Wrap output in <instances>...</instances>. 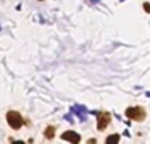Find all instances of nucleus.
<instances>
[{
	"label": "nucleus",
	"mask_w": 150,
	"mask_h": 144,
	"mask_svg": "<svg viewBox=\"0 0 150 144\" xmlns=\"http://www.w3.org/2000/svg\"><path fill=\"white\" fill-rule=\"evenodd\" d=\"M7 122L9 123V126L12 127L13 130H18L24 123L23 117H21L17 111H8L7 113Z\"/></svg>",
	"instance_id": "1"
},
{
	"label": "nucleus",
	"mask_w": 150,
	"mask_h": 144,
	"mask_svg": "<svg viewBox=\"0 0 150 144\" xmlns=\"http://www.w3.org/2000/svg\"><path fill=\"white\" fill-rule=\"evenodd\" d=\"M128 118L134 119V121H142L145 118V110L140 106H136V108H129L125 111Z\"/></svg>",
	"instance_id": "2"
},
{
	"label": "nucleus",
	"mask_w": 150,
	"mask_h": 144,
	"mask_svg": "<svg viewBox=\"0 0 150 144\" xmlns=\"http://www.w3.org/2000/svg\"><path fill=\"white\" fill-rule=\"evenodd\" d=\"M111 122V114L107 111H101L98 113V130L99 131H104L107 129V126Z\"/></svg>",
	"instance_id": "3"
},
{
	"label": "nucleus",
	"mask_w": 150,
	"mask_h": 144,
	"mask_svg": "<svg viewBox=\"0 0 150 144\" xmlns=\"http://www.w3.org/2000/svg\"><path fill=\"white\" fill-rule=\"evenodd\" d=\"M61 138H62L63 140H67V142H71L74 144H76V143L80 142L79 134H76V132H74V131H66L65 134H62V136H61Z\"/></svg>",
	"instance_id": "4"
},
{
	"label": "nucleus",
	"mask_w": 150,
	"mask_h": 144,
	"mask_svg": "<svg viewBox=\"0 0 150 144\" xmlns=\"http://www.w3.org/2000/svg\"><path fill=\"white\" fill-rule=\"evenodd\" d=\"M71 111L75 113L78 117L80 118V121H86V118H87V110H86L84 106H80V105H75L73 109H71Z\"/></svg>",
	"instance_id": "5"
},
{
	"label": "nucleus",
	"mask_w": 150,
	"mask_h": 144,
	"mask_svg": "<svg viewBox=\"0 0 150 144\" xmlns=\"http://www.w3.org/2000/svg\"><path fill=\"white\" fill-rule=\"evenodd\" d=\"M54 132H55V129L53 126L46 127V130H45V138H47V139H53V138H54Z\"/></svg>",
	"instance_id": "6"
},
{
	"label": "nucleus",
	"mask_w": 150,
	"mask_h": 144,
	"mask_svg": "<svg viewBox=\"0 0 150 144\" xmlns=\"http://www.w3.org/2000/svg\"><path fill=\"white\" fill-rule=\"evenodd\" d=\"M119 140H120V136H119L117 134H115V135H111V136L107 138L105 143H107V144H111V143H119Z\"/></svg>",
	"instance_id": "7"
},
{
	"label": "nucleus",
	"mask_w": 150,
	"mask_h": 144,
	"mask_svg": "<svg viewBox=\"0 0 150 144\" xmlns=\"http://www.w3.org/2000/svg\"><path fill=\"white\" fill-rule=\"evenodd\" d=\"M144 8H145L146 12L150 13V4H149V3H145V4H144Z\"/></svg>",
	"instance_id": "8"
}]
</instances>
